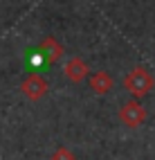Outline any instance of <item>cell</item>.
Listing matches in <instances>:
<instances>
[{"mask_svg":"<svg viewBox=\"0 0 155 160\" xmlns=\"http://www.w3.org/2000/svg\"><path fill=\"white\" fill-rule=\"evenodd\" d=\"M124 88H126L135 99H139V97H146V95L155 88V79L144 66H135L126 77H124Z\"/></svg>","mask_w":155,"mask_h":160,"instance_id":"cell-1","label":"cell"},{"mask_svg":"<svg viewBox=\"0 0 155 160\" xmlns=\"http://www.w3.org/2000/svg\"><path fill=\"white\" fill-rule=\"evenodd\" d=\"M112 83H115V81H112V77H110L108 72H95V74L90 77V88L95 90L97 95L110 92V90H112Z\"/></svg>","mask_w":155,"mask_h":160,"instance_id":"cell-6","label":"cell"},{"mask_svg":"<svg viewBox=\"0 0 155 160\" xmlns=\"http://www.w3.org/2000/svg\"><path fill=\"white\" fill-rule=\"evenodd\" d=\"M119 122L124 126H128V129H137V126H142L146 122V108L133 97L130 102H126L119 108Z\"/></svg>","mask_w":155,"mask_h":160,"instance_id":"cell-2","label":"cell"},{"mask_svg":"<svg viewBox=\"0 0 155 160\" xmlns=\"http://www.w3.org/2000/svg\"><path fill=\"white\" fill-rule=\"evenodd\" d=\"M88 63L81 59V57H72L70 61H65V66H63V74H65V79L72 81V83H79V81H83L88 77Z\"/></svg>","mask_w":155,"mask_h":160,"instance_id":"cell-5","label":"cell"},{"mask_svg":"<svg viewBox=\"0 0 155 160\" xmlns=\"http://www.w3.org/2000/svg\"><path fill=\"white\" fill-rule=\"evenodd\" d=\"M49 86H47V81L40 77V74H29V77H25V81L20 83V92L25 95V97L29 102H38V99H43L45 95H47Z\"/></svg>","mask_w":155,"mask_h":160,"instance_id":"cell-3","label":"cell"},{"mask_svg":"<svg viewBox=\"0 0 155 160\" xmlns=\"http://www.w3.org/2000/svg\"><path fill=\"white\" fill-rule=\"evenodd\" d=\"M36 57L40 61H45V63H56L63 57V45H61L54 36H45L36 48Z\"/></svg>","mask_w":155,"mask_h":160,"instance_id":"cell-4","label":"cell"},{"mask_svg":"<svg viewBox=\"0 0 155 160\" xmlns=\"http://www.w3.org/2000/svg\"><path fill=\"white\" fill-rule=\"evenodd\" d=\"M49 160H77V158H74V153H72L68 147L61 144V147H56V149H54V153H52V158H49Z\"/></svg>","mask_w":155,"mask_h":160,"instance_id":"cell-7","label":"cell"}]
</instances>
